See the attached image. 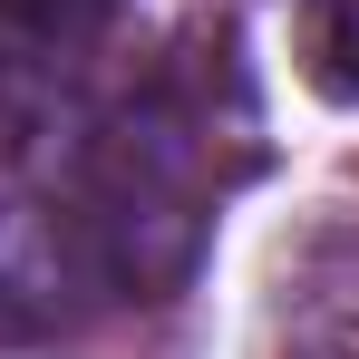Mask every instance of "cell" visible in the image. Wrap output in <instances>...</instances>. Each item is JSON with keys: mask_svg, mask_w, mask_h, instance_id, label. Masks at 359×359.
<instances>
[{"mask_svg": "<svg viewBox=\"0 0 359 359\" xmlns=\"http://www.w3.org/2000/svg\"><path fill=\"white\" fill-rule=\"evenodd\" d=\"M301 78L330 107H359V0H301Z\"/></svg>", "mask_w": 359, "mask_h": 359, "instance_id": "1", "label": "cell"}, {"mask_svg": "<svg viewBox=\"0 0 359 359\" xmlns=\"http://www.w3.org/2000/svg\"><path fill=\"white\" fill-rule=\"evenodd\" d=\"M97 20H107V0H0V39L29 49V59H68V49H88Z\"/></svg>", "mask_w": 359, "mask_h": 359, "instance_id": "2", "label": "cell"}]
</instances>
